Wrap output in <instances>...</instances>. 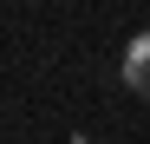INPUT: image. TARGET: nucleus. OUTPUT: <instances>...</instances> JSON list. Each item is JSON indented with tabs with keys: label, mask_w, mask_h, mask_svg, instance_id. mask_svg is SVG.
Returning a JSON list of instances; mask_svg holds the SVG:
<instances>
[{
	"label": "nucleus",
	"mask_w": 150,
	"mask_h": 144,
	"mask_svg": "<svg viewBox=\"0 0 150 144\" xmlns=\"http://www.w3.org/2000/svg\"><path fill=\"white\" fill-rule=\"evenodd\" d=\"M117 79H124V92L150 98V26L131 33V46H124V59H117Z\"/></svg>",
	"instance_id": "obj_1"
},
{
	"label": "nucleus",
	"mask_w": 150,
	"mask_h": 144,
	"mask_svg": "<svg viewBox=\"0 0 150 144\" xmlns=\"http://www.w3.org/2000/svg\"><path fill=\"white\" fill-rule=\"evenodd\" d=\"M72 144H85V138H79V131H72Z\"/></svg>",
	"instance_id": "obj_2"
}]
</instances>
